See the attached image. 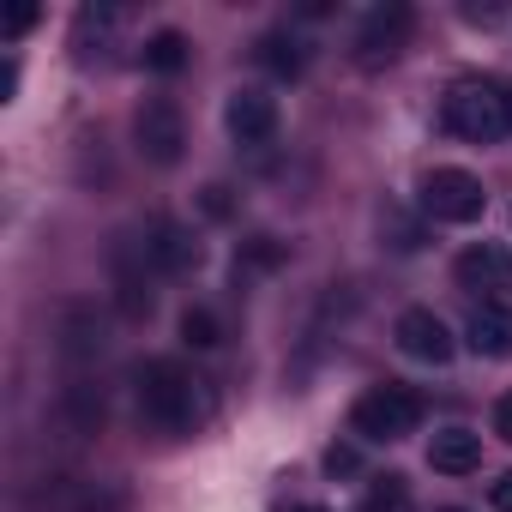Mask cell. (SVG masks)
Returning a JSON list of instances; mask_svg holds the SVG:
<instances>
[{
    "instance_id": "cell-1",
    "label": "cell",
    "mask_w": 512,
    "mask_h": 512,
    "mask_svg": "<svg viewBox=\"0 0 512 512\" xmlns=\"http://www.w3.org/2000/svg\"><path fill=\"white\" fill-rule=\"evenodd\" d=\"M133 392H139V416H145V428H157V434H169V440L199 434V428L217 416L211 386H205L199 374H187L175 356H151V362H139Z\"/></svg>"
},
{
    "instance_id": "cell-2",
    "label": "cell",
    "mask_w": 512,
    "mask_h": 512,
    "mask_svg": "<svg viewBox=\"0 0 512 512\" xmlns=\"http://www.w3.org/2000/svg\"><path fill=\"white\" fill-rule=\"evenodd\" d=\"M422 392L416 386H404V380H380V386H368L362 398H356V410H350V428L362 434V440H374V446H392V440H404V434H416L422 428Z\"/></svg>"
},
{
    "instance_id": "cell-3",
    "label": "cell",
    "mask_w": 512,
    "mask_h": 512,
    "mask_svg": "<svg viewBox=\"0 0 512 512\" xmlns=\"http://www.w3.org/2000/svg\"><path fill=\"white\" fill-rule=\"evenodd\" d=\"M446 127H452L464 145H494V139L512 133V103H506V91L488 85V79H458V85L446 91Z\"/></svg>"
},
{
    "instance_id": "cell-4",
    "label": "cell",
    "mask_w": 512,
    "mask_h": 512,
    "mask_svg": "<svg viewBox=\"0 0 512 512\" xmlns=\"http://www.w3.org/2000/svg\"><path fill=\"white\" fill-rule=\"evenodd\" d=\"M133 145H139V157H145L151 169H175L181 151H187V121H181V109H175L169 97H145V103L133 109Z\"/></svg>"
},
{
    "instance_id": "cell-5",
    "label": "cell",
    "mask_w": 512,
    "mask_h": 512,
    "mask_svg": "<svg viewBox=\"0 0 512 512\" xmlns=\"http://www.w3.org/2000/svg\"><path fill=\"white\" fill-rule=\"evenodd\" d=\"M109 272H115V296H121V314L127 320H151L157 308V266L139 235H115V253H109Z\"/></svg>"
},
{
    "instance_id": "cell-6",
    "label": "cell",
    "mask_w": 512,
    "mask_h": 512,
    "mask_svg": "<svg viewBox=\"0 0 512 512\" xmlns=\"http://www.w3.org/2000/svg\"><path fill=\"white\" fill-rule=\"evenodd\" d=\"M482 205H488V193H482V181L470 169H428L422 175V217H434V223H476Z\"/></svg>"
},
{
    "instance_id": "cell-7",
    "label": "cell",
    "mask_w": 512,
    "mask_h": 512,
    "mask_svg": "<svg viewBox=\"0 0 512 512\" xmlns=\"http://www.w3.org/2000/svg\"><path fill=\"white\" fill-rule=\"evenodd\" d=\"M410 31H416V13L404 7V0H386V7H374L356 31V67H392L404 49H410Z\"/></svg>"
},
{
    "instance_id": "cell-8",
    "label": "cell",
    "mask_w": 512,
    "mask_h": 512,
    "mask_svg": "<svg viewBox=\"0 0 512 512\" xmlns=\"http://www.w3.org/2000/svg\"><path fill=\"white\" fill-rule=\"evenodd\" d=\"M139 241H145V253H151L157 278H181V272L199 266V235H193L187 223H175V217H151V223L139 229Z\"/></svg>"
},
{
    "instance_id": "cell-9",
    "label": "cell",
    "mask_w": 512,
    "mask_h": 512,
    "mask_svg": "<svg viewBox=\"0 0 512 512\" xmlns=\"http://www.w3.org/2000/svg\"><path fill=\"white\" fill-rule=\"evenodd\" d=\"M392 338H398V350L410 356V362H428V368H446L452 362V332H446V320L440 314H428V308H410V314H398V326H392Z\"/></svg>"
},
{
    "instance_id": "cell-10",
    "label": "cell",
    "mask_w": 512,
    "mask_h": 512,
    "mask_svg": "<svg viewBox=\"0 0 512 512\" xmlns=\"http://www.w3.org/2000/svg\"><path fill=\"white\" fill-rule=\"evenodd\" d=\"M223 127H229V139L235 145H272L278 139V97H266V91H235L229 97V109H223Z\"/></svg>"
},
{
    "instance_id": "cell-11",
    "label": "cell",
    "mask_w": 512,
    "mask_h": 512,
    "mask_svg": "<svg viewBox=\"0 0 512 512\" xmlns=\"http://www.w3.org/2000/svg\"><path fill=\"white\" fill-rule=\"evenodd\" d=\"M115 37H121V7H109V0L79 7V19H73V55H79L85 67H91V61H109Z\"/></svg>"
},
{
    "instance_id": "cell-12",
    "label": "cell",
    "mask_w": 512,
    "mask_h": 512,
    "mask_svg": "<svg viewBox=\"0 0 512 512\" xmlns=\"http://www.w3.org/2000/svg\"><path fill=\"white\" fill-rule=\"evenodd\" d=\"M428 464H434L440 476H470V470L482 464V434H470V428H440V434L428 440Z\"/></svg>"
},
{
    "instance_id": "cell-13",
    "label": "cell",
    "mask_w": 512,
    "mask_h": 512,
    "mask_svg": "<svg viewBox=\"0 0 512 512\" xmlns=\"http://www.w3.org/2000/svg\"><path fill=\"white\" fill-rule=\"evenodd\" d=\"M253 61H260L272 79H302V73H308V37H296V31H266L260 43H253Z\"/></svg>"
},
{
    "instance_id": "cell-14",
    "label": "cell",
    "mask_w": 512,
    "mask_h": 512,
    "mask_svg": "<svg viewBox=\"0 0 512 512\" xmlns=\"http://www.w3.org/2000/svg\"><path fill=\"white\" fill-rule=\"evenodd\" d=\"M464 338H470L476 356H512V308H506V302H482V308L470 314Z\"/></svg>"
},
{
    "instance_id": "cell-15",
    "label": "cell",
    "mask_w": 512,
    "mask_h": 512,
    "mask_svg": "<svg viewBox=\"0 0 512 512\" xmlns=\"http://www.w3.org/2000/svg\"><path fill=\"white\" fill-rule=\"evenodd\" d=\"M97 350H103V320H97V308L73 302V308L61 314V356H67V362H85V356H97Z\"/></svg>"
},
{
    "instance_id": "cell-16",
    "label": "cell",
    "mask_w": 512,
    "mask_h": 512,
    "mask_svg": "<svg viewBox=\"0 0 512 512\" xmlns=\"http://www.w3.org/2000/svg\"><path fill=\"white\" fill-rule=\"evenodd\" d=\"M512 278V260L500 247H470L464 260H458V284L464 290H494V284H506Z\"/></svg>"
},
{
    "instance_id": "cell-17",
    "label": "cell",
    "mask_w": 512,
    "mask_h": 512,
    "mask_svg": "<svg viewBox=\"0 0 512 512\" xmlns=\"http://www.w3.org/2000/svg\"><path fill=\"white\" fill-rule=\"evenodd\" d=\"M187 61H193V43H187L181 31H157V37L145 43V67H151V73H181Z\"/></svg>"
},
{
    "instance_id": "cell-18",
    "label": "cell",
    "mask_w": 512,
    "mask_h": 512,
    "mask_svg": "<svg viewBox=\"0 0 512 512\" xmlns=\"http://www.w3.org/2000/svg\"><path fill=\"white\" fill-rule=\"evenodd\" d=\"M181 338H187L193 350H217V344H223V326H217L211 308H187V314H181Z\"/></svg>"
},
{
    "instance_id": "cell-19",
    "label": "cell",
    "mask_w": 512,
    "mask_h": 512,
    "mask_svg": "<svg viewBox=\"0 0 512 512\" xmlns=\"http://www.w3.org/2000/svg\"><path fill=\"white\" fill-rule=\"evenodd\" d=\"M362 512H410V488H404V476H380V482L368 488Z\"/></svg>"
},
{
    "instance_id": "cell-20",
    "label": "cell",
    "mask_w": 512,
    "mask_h": 512,
    "mask_svg": "<svg viewBox=\"0 0 512 512\" xmlns=\"http://www.w3.org/2000/svg\"><path fill=\"white\" fill-rule=\"evenodd\" d=\"M278 260H284V247H278L272 235H260V241H247V266H253V272H272Z\"/></svg>"
},
{
    "instance_id": "cell-21",
    "label": "cell",
    "mask_w": 512,
    "mask_h": 512,
    "mask_svg": "<svg viewBox=\"0 0 512 512\" xmlns=\"http://www.w3.org/2000/svg\"><path fill=\"white\" fill-rule=\"evenodd\" d=\"M386 223H392V247H398V253H416V247H422V229H416L410 217H398V211H386Z\"/></svg>"
},
{
    "instance_id": "cell-22",
    "label": "cell",
    "mask_w": 512,
    "mask_h": 512,
    "mask_svg": "<svg viewBox=\"0 0 512 512\" xmlns=\"http://www.w3.org/2000/svg\"><path fill=\"white\" fill-rule=\"evenodd\" d=\"M121 506H127V500H121L115 488H85V494H79V512H121Z\"/></svg>"
},
{
    "instance_id": "cell-23",
    "label": "cell",
    "mask_w": 512,
    "mask_h": 512,
    "mask_svg": "<svg viewBox=\"0 0 512 512\" xmlns=\"http://www.w3.org/2000/svg\"><path fill=\"white\" fill-rule=\"evenodd\" d=\"M326 470H332V476H356V470H362V452H356V446H332V452H326Z\"/></svg>"
},
{
    "instance_id": "cell-24",
    "label": "cell",
    "mask_w": 512,
    "mask_h": 512,
    "mask_svg": "<svg viewBox=\"0 0 512 512\" xmlns=\"http://www.w3.org/2000/svg\"><path fill=\"white\" fill-rule=\"evenodd\" d=\"M31 25H37V7H31V0H19V7L7 13V25H0V31H7V43H13V37H25Z\"/></svg>"
},
{
    "instance_id": "cell-25",
    "label": "cell",
    "mask_w": 512,
    "mask_h": 512,
    "mask_svg": "<svg viewBox=\"0 0 512 512\" xmlns=\"http://www.w3.org/2000/svg\"><path fill=\"white\" fill-rule=\"evenodd\" d=\"M488 500H494V512H512V470L488 482Z\"/></svg>"
},
{
    "instance_id": "cell-26",
    "label": "cell",
    "mask_w": 512,
    "mask_h": 512,
    "mask_svg": "<svg viewBox=\"0 0 512 512\" xmlns=\"http://www.w3.org/2000/svg\"><path fill=\"white\" fill-rule=\"evenodd\" d=\"M494 434H500V440L512 446V392H506V398L494 404Z\"/></svg>"
},
{
    "instance_id": "cell-27",
    "label": "cell",
    "mask_w": 512,
    "mask_h": 512,
    "mask_svg": "<svg viewBox=\"0 0 512 512\" xmlns=\"http://www.w3.org/2000/svg\"><path fill=\"white\" fill-rule=\"evenodd\" d=\"M205 217H229V187H205Z\"/></svg>"
},
{
    "instance_id": "cell-28",
    "label": "cell",
    "mask_w": 512,
    "mask_h": 512,
    "mask_svg": "<svg viewBox=\"0 0 512 512\" xmlns=\"http://www.w3.org/2000/svg\"><path fill=\"white\" fill-rule=\"evenodd\" d=\"M13 91H19V67L7 61V67H0V97H13Z\"/></svg>"
},
{
    "instance_id": "cell-29",
    "label": "cell",
    "mask_w": 512,
    "mask_h": 512,
    "mask_svg": "<svg viewBox=\"0 0 512 512\" xmlns=\"http://www.w3.org/2000/svg\"><path fill=\"white\" fill-rule=\"evenodd\" d=\"M440 512H464V506H440Z\"/></svg>"
},
{
    "instance_id": "cell-30",
    "label": "cell",
    "mask_w": 512,
    "mask_h": 512,
    "mask_svg": "<svg viewBox=\"0 0 512 512\" xmlns=\"http://www.w3.org/2000/svg\"><path fill=\"white\" fill-rule=\"evenodd\" d=\"M302 512H326V506H302Z\"/></svg>"
},
{
    "instance_id": "cell-31",
    "label": "cell",
    "mask_w": 512,
    "mask_h": 512,
    "mask_svg": "<svg viewBox=\"0 0 512 512\" xmlns=\"http://www.w3.org/2000/svg\"><path fill=\"white\" fill-rule=\"evenodd\" d=\"M506 103H512V91H506Z\"/></svg>"
}]
</instances>
